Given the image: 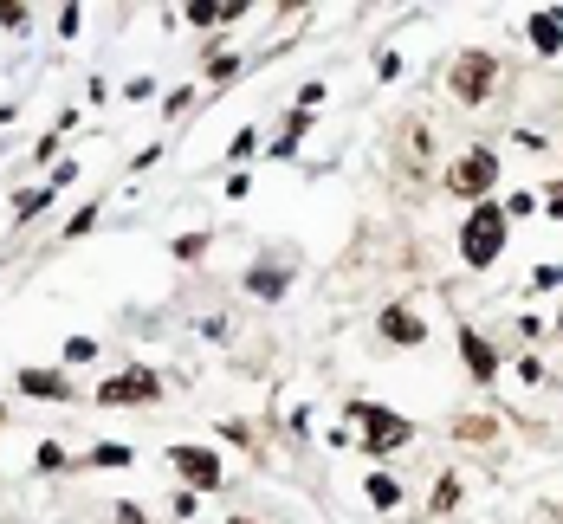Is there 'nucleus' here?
I'll use <instances>...</instances> for the list:
<instances>
[{
	"label": "nucleus",
	"instance_id": "nucleus-1",
	"mask_svg": "<svg viewBox=\"0 0 563 524\" xmlns=\"http://www.w3.org/2000/svg\"><path fill=\"white\" fill-rule=\"evenodd\" d=\"M499 253H505V208L479 201V208L466 214V227H460V259H466L473 272H486Z\"/></svg>",
	"mask_w": 563,
	"mask_h": 524
},
{
	"label": "nucleus",
	"instance_id": "nucleus-2",
	"mask_svg": "<svg viewBox=\"0 0 563 524\" xmlns=\"http://www.w3.org/2000/svg\"><path fill=\"white\" fill-rule=\"evenodd\" d=\"M350 421L363 427V453H395V447L415 440V427L402 415H389V408H376V402H350Z\"/></svg>",
	"mask_w": 563,
	"mask_h": 524
},
{
	"label": "nucleus",
	"instance_id": "nucleus-3",
	"mask_svg": "<svg viewBox=\"0 0 563 524\" xmlns=\"http://www.w3.org/2000/svg\"><path fill=\"white\" fill-rule=\"evenodd\" d=\"M492 85H499V59H492V52L473 46V52L453 59V98H460V104H486Z\"/></svg>",
	"mask_w": 563,
	"mask_h": 524
},
{
	"label": "nucleus",
	"instance_id": "nucleus-4",
	"mask_svg": "<svg viewBox=\"0 0 563 524\" xmlns=\"http://www.w3.org/2000/svg\"><path fill=\"white\" fill-rule=\"evenodd\" d=\"M492 182H499V156H492V149H466V156L447 169V188L460 201H486Z\"/></svg>",
	"mask_w": 563,
	"mask_h": 524
},
{
	"label": "nucleus",
	"instance_id": "nucleus-5",
	"mask_svg": "<svg viewBox=\"0 0 563 524\" xmlns=\"http://www.w3.org/2000/svg\"><path fill=\"white\" fill-rule=\"evenodd\" d=\"M98 402L104 408H143V402H162V382H156V369H123V376L98 382Z\"/></svg>",
	"mask_w": 563,
	"mask_h": 524
},
{
	"label": "nucleus",
	"instance_id": "nucleus-6",
	"mask_svg": "<svg viewBox=\"0 0 563 524\" xmlns=\"http://www.w3.org/2000/svg\"><path fill=\"white\" fill-rule=\"evenodd\" d=\"M169 466L195 492H214V486H221V453H214V447H188V440H175V447H169Z\"/></svg>",
	"mask_w": 563,
	"mask_h": 524
},
{
	"label": "nucleus",
	"instance_id": "nucleus-7",
	"mask_svg": "<svg viewBox=\"0 0 563 524\" xmlns=\"http://www.w3.org/2000/svg\"><path fill=\"white\" fill-rule=\"evenodd\" d=\"M376 330H382V343H395V350H421V343H428V324H421V311H408V305H389L376 317Z\"/></svg>",
	"mask_w": 563,
	"mask_h": 524
},
{
	"label": "nucleus",
	"instance_id": "nucleus-8",
	"mask_svg": "<svg viewBox=\"0 0 563 524\" xmlns=\"http://www.w3.org/2000/svg\"><path fill=\"white\" fill-rule=\"evenodd\" d=\"M13 382H20V395H33V402H72V395H78L59 369H20Z\"/></svg>",
	"mask_w": 563,
	"mask_h": 524
},
{
	"label": "nucleus",
	"instance_id": "nucleus-9",
	"mask_svg": "<svg viewBox=\"0 0 563 524\" xmlns=\"http://www.w3.org/2000/svg\"><path fill=\"white\" fill-rule=\"evenodd\" d=\"M460 363L473 369V382H492V376H499V350H492L479 330H460Z\"/></svg>",
	"mask_w": 563,
	"mask_h": 524
},
{
	"label": "nucleus",
	"instance_id": "nucleus-10",
	"mask_svg": "<svg viewBox=\"0 0 563 524\" xmlns=\"http://www.w3.org/2000/svg\"><path fill=\"white\" fill-rule=\"evenodd\" d=\"M531 46H538L544 59L563 52V7H538V13H531Z\"/></svg>",
	"mask_w": 563,
	"mask_h": 524
},
{
	"label": "nucleus",
	"instance_id": "nucleus-11",
	"mask_svg": "<svg viewBox=\"0 0 563 524\" xmlns=\"http://www.w3.org/2000/svg\"><path fill=\"white\" fill-rule=\"evenodd\" d=\"M363 486H369V505H376V512H395V505H402V479L395 473H369Z\"/></svg>",
	"mask_w": 563,
	"mask_h": 524
},
{
	"label": "nucleus",
	"instance_id": "nucleus-12",
	"mask_svg": "<svg viewBox=\"0 0 563 524\" xmlns=\"http://www.w3.org/2000/svg\"><path fill=\"white\" fill-rule=\"evenodd\" d=\"M453 440H473V447H486V440H499V421H492V415H460V421H453Z\"/></svg>",
	"mask_w": 563,
	"mask_h": 524
},
{
	"label": "nucleus",
	"instance_id": "nucleus-13",
	"mask_svg": "<svg viewBox=\"0 0 563 524\" xmlns=\"http://www.w3.org/2000/svg\"><path fill=\"white\" fill-rule=\"evenodd\" d=\"M246 292H253V298H279L285 292V272L279 266H253V272H246Z\"/></svg>",
	"mask_w": 563,
	"mask_h": 524
},
{
	"label": "nucleus",
	"instance_id": "nucleus-14",
	"mask_svg": "<svg viewBox=\"0 0 563 524\" xmlns=\"http://www.w3.org/2000/svg\"><path fill=\"white\" fill-rule=\"evenodd\" d=\"M311 130V110H292V117H285V130H279V143H272V149H279V156H292V149H298V136H305Z\"/></svg>",
	"mask_w": 563,
	"mask_h": 524
},
{
	"label": "nucleus",
	"instance_id": "nucleus-15",
	"mask_svg": "<svg viewBox=\"0 0 563 524\" xmlns=\"http://www.w3.org/2000/svg\"><path fill=\"white\" fill-rule=\"evenodd\" d=\"M428 505H434V512L447 518L453 505H460V473H441V479H434V499H428Z\"/></svg>",
	"mask_w": 563,
	"mask_h": 524
},
{
	"label": "nucleus",
	"instance_id": "nucleus-16",
	"mask_svg": "<svg viewBox=\"0 0 563 524\" xmlns=\"http://www.w3.org/2000/svg\"><path fill=\"white\" fill-rule=\"evenodd\" d=\"M0 26H7V33H26V26H33V7H20V0H0Z\"/></svg>",
	"mask_w": 563,
	"mask_h": 524
},
{
	"label": "nucleus",
	"instance_id": "nucleus-17",
	"mask_svg": "<svg viewBox=\"0 0 563 524\" xmlns=\"http://www.w3.org/2000/svg\"><path fill=\"white\" fill-rule=\"evenodd\" d=\"M91 227H98V201H91V208H78L72 220H65V240H85Z\"/></svg>",
	"mask_w": 563,
	"mask_h": 524
},
{
	"label": "nucleus",
	"instance_id": "nucleus-18",
	"mask_svg": "<svg viewBox=\"0 0 563 524\" xmlns=\"http://www.w3.org/2000/svg\"><path fill=\"white\" fill-rule=\"evenodd\" d=\"M39 208H52V182H46V188H33V195H20V208H13V214H20V220H33Z\"/></svg>",
	"mask_w": 563,
	"mask_h": 524
},
{
	"label": "nucleus",
	"instance_id": "nucleus-19",
	"mask_svg": "<svg viewBox=\"0 0 563 524\" xmlns=\"http://www.w3.org/2000/svg\"><path fill=\"white\" fill-rule=\"evenodd\" d=\"M208 253V233H182V240H175V259H201Z\"/></svg>",
	"mask_w": 563,
	"mask_h": 524
},
{
	"label": "nucleus",
	"instance_id": "nucleus-20",
	"mask_svg": "<svg viewBox=\"0 0 563 524\" xmlns=\"http://www.w3.org/2000/svg\"><path fill=\"white\" fill-rule=\"evenodd\" d=\"M208 78H214V85H227V78H240V59H233V52H221V59L208 65Z\"/></svg>",
	"mask_w": 563,
	"mask_h": 524
},
{
	"label": "nucleus",
	"instance_id": "nucleus-21",
	"mask_svg": "<svg viewBox=\"0 0 563 524\" xmlns=\"http://www.w3.org/2000/svg\"><path fill=\"white\" fill-rule=\"evenodd\" d=\"M91 356H98V343H91V337H72V343H65V363H91Z\"/></svg>",
	"mask_w": 563,
	"mask_h": 524
},
{
	"label": "nucleus",
	"instance_id": "nucleus-22",
	"mask_svg": "<svg viewBox=\"0 0 563 524\" xmlns=\"http://www.w3.org/2000/svg\"><path fill=\"white\" fill-rule=\"evenodd\" d=\"M59 466H65V447H59V440H46V447H39V473H59Z\"/></svg>",
	"mask_w": 563,
	"mask_h": 524
},
{
	"label": "nucleus",
	"instance_id": "nucleus-23",
	"mask_svg": "<svg viewBox=\"0 0 563 524\" xmlns=\"http://www.w3.org/2000/svg\"><path fill=\"white\" fill-rule=\"evenodd\" d=\"M91 460H98V466H130V447H117V440H111V447H98Z\"/></svg>",
	"mask_w": 563,
	"mask_h": 524
},
{
	"label": "nucleus",
	"instance_id": "nucleus-24",
	"mask_svg": "<svg viewBox=\"0 0 563 524\" xmlns=\"http://www.w3.org/2000/svg\"><path fill=\"white\" fill-rule=\"evenodd\" d=\"M117 524H143V512H136V505H117Z\"/></svg>",
	"mask_w": 563,
	"mask_h": 524
},
{
	"label": "nucleus",
	"instance_id": "nucleus-25",
	"mask_svg": "<svg viewBox=\"0 0 563 524\" xmlns=\"http://www.w3.org/2000/svg\"><path fill=\"white\" fill-rule=\"evenodd\" d=\"M551 214H563V182H557V188H551Z\"/></svg>",
	"mask_w": 563,
	"mask_h": 524
},
{
	"label": "nucleus",
	"instance_id": "nucleus-26",
	"mask_svg": "<svg viewBox=\"0 0 563 524\" xmlns=\"http://www.w3.org/2000/svg\"><path fill=\"white\" fill-rule=\"evenodd\" d=\"M0 427H7V408H0Z\"/></svg>",
	"mask_w": 563,
	"mask_h": 524
},
{
	"label": "nucleus",
	"instance_id": "nucleus-27",
	"mask_svg": "<svg viewBox=\"0 0 563 524\" xmlns=\"http://www.w3.org/2000/svg\"><path fill=\"white\" fill-rule=\"evenodd\" d=\"M557 337H563V317H557Z\"/></svg>",
	"mask_w": 563,
	"mask_h": 524
},
{
	"label": "nucleus",
	"instance_id": "nucleus-28",
	"mask_svg": "<svg viewBox=\"0 0 563 524\" xmlns=\"http://www.w3.org/2000/svg\"><path fill=\"white\" fill-rule=\"evenodd\" d=\"M233 524H253V518H233Z\"/></svg>",
	"mask_w": 563,
	"mask_h": 524
},
{
	"label": "nucleus",
	"instance_id": "nucleus-29",
	"mask_svg": "<svg viewBox=\"0 0 563 524\" xmlns=\"http://www.w3.org/2000/svg\"><path fill=\"white\" fill-rule=\"evenodd\" d=\"M557 285H563V266H557Z\"/></svg>",
	"mask_w": 563,
	"mask_h": 524
}]
</instances>
